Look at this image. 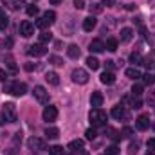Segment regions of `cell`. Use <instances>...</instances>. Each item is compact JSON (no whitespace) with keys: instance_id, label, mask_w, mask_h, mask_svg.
<instances>
[{"instance_id":"52","label":"cell","mask_w":155,"mask_h":155,"mask_svg":"<svg viewBox=\"0 0 155 155\" xmlns=\"http://www.w3.org/2000/svg\"><path fill=\"white\" fill-rule=\"evenodd\" d=\"M0 123H2V121H0Z\"/></svg>"},{"instance_id":"27","label":"cell","mask_w":155,"mask_h":155,"mask_svg":"<svg viewBox=\"0 0 155 155\" xmlns=\"http://www.w3.org/2000/svg\"><path fill=\"white\" fill-rule=\"evenodd\" d=\"M43 20H47L49 25L54 24V22H56V13H54V11H45V13H43Z\"/></svg>"},{"instance_id":"19","label":"cell","mask_w":155,"mask_h":155,"mask_svg":"<svg viewBox=\"0 0 155 155\" xmlns=\"http://www.w3.org/2000/svg\"><path fill=\"white\" fill-rule=\"evenodd\" d=\"M45 135H47V139H58L60 137V130L54 128V126H47L45 128Z\"/></svg>"},{"instance_id":"29","label":"cell","mask_w":155,"mask_h":155,"mask_svg":"<svg viewBox=\"0 0 155 155\" xmlns=\"http://www.w3.org/2000/svg\"><path fill=\"white\" fill-rule=\"evenodd\" d=\"M7 25H9V18H7L4 13H0V31H5Z\"/></svg>"},{"instance_id":"32","label":"cell","mask_w":155,"mask_h":155,"mask_svg":"<svg viewBox=\"0 0 155 155\" xmlns=\"http://www.w3.org/2000/svg\"><path fill=\"white\" fill-rule=\"evenodd\" d=\"M88 9H90V13H101V11H103V5H101V4H96V2H92V4L88 5Z\"/></svg>"},{"instance_id":"11","label":"cell","mask_w":155,"mask_h":155,"mask_svg":"<svg viewBox=\"0 0 155 155\" xmlns=\"http://www.w3.org/2000/svg\"><path fill=\"white\" fill-rule=\"evenodd\" d=\"M135 128H137V130H141V132L148 130V128H150V121H148V116L137 117V119H135Z\"/></svg>"},{"instance_id":"7","label":"cell","mask_w":155,"mask_h":155,"mask_svg":"<svg viewBox=\"0 0 155 155\" xmlns=\"http://www.w3.org/2000/svg\"><path fill=\"white\" fill-rule=\"evenodd\" d=\"M27 146H29V150H33V152H43V150H45V141L40 139V137H31V139L27 141Z\"/></svg>"},{"instance_id":"8","label":"cell","mask_w":155,"mask_h":155,"mask_svg":"<svg viewBox=\"0 0 155 155\" xmlns=\"http://www.w3.org/2000/svg\"><path fill=\"white\" fill-rule=\"evenodd\" d=\"M33 96H35V99H36L38 103H43V105L49 101V92H47L43 87H40V85H38V87H35V90H33Z\"/></svg>"},{"instance_id":"2","label":"cell","mask_w":155,"mask_h":155,"mask_svg":"<svg viewBox=\"0 0 155 155\" xmlns=\"http://www.w3.org/2000/svg\"><path fill=\"white\" fill-rule=\"evenodd\" d=\"M88 119H90V124L96 128V126H105L107 124V112H103L101 108H92L90 114H88Z\"/></svg>"},{"instance_id":"10","label":"cell","mask_w":155,"mask_h":155,"mask_svg":"<svg viewBox=\"0 0 155 155\" xmlns=\"http://www.w3.org/2000/svg\"><path fill=\"white\" fill-rule=\"evenodd\" d=\"M43 121H47V123H52V121H56V117H58V108L56 107H52V105H49V107H45L43 108Z\"/></svg>"},{"instance_id":"43","label":"cell","mask_w":155,"mask_h":155,"mask_svg":"<svg viewBox=\"0 0 155 155\" xmlns=\"http://www.w3.org/2000/svg\"><path fill=\"white\" fill-rule=\"evenodd\" d=\"M74 7H76V9H83V7H85V2H83V0H74Z\"/></svg>"},{"instance_id":"49","label":"cell","mask_w":155,"mask_h":155,"mask_svg":"<svg viewBox=\"0 0 155 155\" xmlns=\"http://www.w3.org/2000/svg\"><path fill=\"white\" fill-rule=\"evenodd\" d=\"M5 45H7V47H11V45H13V40H11V38H7V41H5Z\"/></svg>"},{"instance_id":"45","label":"cell","mask_w":155,"mask_h":155,"mask_svg":"<svg viewBox=\"0 0 155 155\" xmlns=\"http://www.w3.org/2000/svg\"><path fill=\"white\" fill-rule=\"evenodd\" d=\"M107 67H108V69H114V67H116V63H114L112 60H107Z\"/></svg>"},{"instance_id":"24","label":"cell","mask_w":155,"mask_h":155,"mask_svg":"<svg viewBox=\"0 0 155 155\" xmlns=\"http://www.w3.org/2000/svg\"><path fill=\"white\" fill-rule=\"evenodd\" d=\"M87 67L92 69V71H97V69H99V61H97V58L88 56V58H87Z\"/></svg>"},{"instance_id":"36","label":"cell","mask_w":155,"mask_h":155,"mask_svg":"<svg viewBox=\"0 0 155 155\" xmlns=\"http://www.w3.org/2000/svg\"><path fill=\"white\" fill-rule=\"evenodd\" d=\"M85 135H87V139H90V141H92V139H96V135H97V134H96V130H94V128H88V130L85 132Z\"/></svg>"},{"instance_id":"35","label":"cell","mask_w":155,"mask_h":155,"mask_svg":"<svg viewBox=\"0 0 155 155\" xmlns=\"http://www.w3.org/2000/svg\"><path fill=\"white\" fill-rule=\"evenodd\" d=\"M49 61H51L52 65H56V67L63 65V60H61V58H58V56H51V58H49Z\"/></svg>"},{"instance_id":"44","label":"cell","mask_w":155,"mask_h":155,"mask_svg":"<svg viewBox=\"0 0 155 155\" xmlns=\"http://www.w3.org/2000/svg\"><path fill=\"white\" fill-rule=\"evenodd\" d=\"M148 103L150 105H155V92H152V96H148Z\"/></svg>"},{"instance_id":"5","label":"cell","mask_w":155,"mask_h":155,"mask_svg":"<svg viewBox=\"0 0 155 155\" xmlns=\"http://www.w3.org/2000/svg\"><path fill=\"white\" fill-rule=\"evenodd\" d=\"M72 81L78 85H85L88 83V72L85 69H74L72 71Z\"/></svg>"},{"instance_id":"41","label":"cell","mask_w":155,"mask_h":155,"mask_svg":"<svg viewBox=\"0 0 155 155\" xmlns=\"http://www.w3.org/2000/svg\"><path fill=\"white\" fill-rule=\"evenodd\" d=\"M40 65H33V63H25V71H29V72H33V71H38Z\"/></svg>"},{"instance_id":"16","label":"cell","mask_w":155,"mask_h":155,"mask_svg":"<svg viewBox=\"0 0 155 155\" xmlns=\"http://www.w3.org/2000/svg\"><path fill=\"white\" fill-rule=\"evenodd\" d=\"M105 51V43L101 40H92L90 41V52H103Z\"/></svg>"},{"instance_id":"34","label":"cell","mask_w":155,"mask_h":155,"mask_svg":"<svg viewBox=\"0 0 155 155\" xmlns=\"http://www.w3.org/2000/svg\"><path fill=\"white\" fill-rule=\"evenodd\" d=\"M141 94H143V85H134V87H132V96L139 97Z\"/></svg>"},{"instance_id":"50","label":"cell","mask_w":155,"mask_h":155,"mask_svg":"<svg viewBox=\"0 0 155 155\" xmlns=\"http://www.w3.org/2000/svg\"><path fill=\"white\" fill-rule=\"evenodd\" d=\"M146 155H155V152H150V150H148V152H146Z\"/></svg>"},{"instance_id":"42","label":"cell","mask_w":155,"mask_h":155,"mask_svg":"<svg viewBox=\"0 0 155 155\" xmlns=\"http://www.w3.org/2000/svg\"><path fill=\"white\" fill-rule=\"evenodd\" d=\"M146 144H148V150H150V152H155V137L148 139V143H146Z\"/></svg>"},{"instance_id":"40","label":"cell","mask_w":155,"mask_h":155,"mask_svg":"<svg viewBox=\"0 0 155 155\" xmlns=\"http://www.w3.org/2000/svg\"><path fill=\"white\" fill-rule=\"evenodd\" d=\"M137 150H139V143H132L130 144V155H135Z\"/></svg>"},{"instance_id":"47","label":"cell","mask_w":155,"mask_h":155,"mask_svg":"<svg viewBox=\"0 0 155 155\" xmlns=\"http://www.w3.org/2000/svg\"><path fill=\"white\" fill-rule=\"evenodd\" d=\"M112 2H114V0H103V4H101V5H107V7H110V5H112Z\"/></svg>"},{"instance_id":"20","label":"cell","mask_w":155,"mask_h":155,"mask_svg":"<svg viewBox=\"0 0 155 155\" xmlns=\"http://www.w3.org/2000/svg\"><path fill=\"white\" fill-rule=\"evenodd\" d=\"M132 36H134V31H132L130 27H123V29H121V41L126 43V41L132 40Z\"/></svg>"},{"instance_id":"14","label":"cell","mask_w":155,"mask_h":155,"mask_svg":"<svg viewBox=\"0 0 155 155\" xmlns=\"http://www.w3.org/2000/svg\"><path fill=\"white\" fill-rule=\"evenodd\" d=\"M99 79H101V83H103V85H114V83H116V74H114V72H107V71H105V72L99 76Z\"/></svg>"},{"instance_id":"17","label":"cell","mask_w":155,"mask_h":155,"mask_svg":"<svg viewBox=\"0 0 155 155\" xmlns=\"http://www.w3.org/2000/svg\"><path fill=\"white\" fill-rule=\"evenodd\" d=\"M83 146H85V144H83L81 139H74V141L69 143V150H71V152H83Z\"/></svg>"},{"instance_id":"25","label":"cell","mask_w":155,"mask_h":155,"mask_svg":"<svg viewBox=\"0 0 155 155\" xmlns=\"http://www.w3.org/2000/svg\"><path fill=\"white\" fill-rule=\"evenodd\" d=\"M126 76L130 78V79H139L143 74H141V71H139V69L132 67V69H126Z\"/></svg>"},{"instance_id":"31","label":"cell","mask_w":155,"mask_h":155,"mask_svg":"<svg viewBox=\"0 0 155 155\" xmlns=\"http://www.w3.org/2000/svg\"><path fill=\"white\" fill-rule=\"evenodd\" d=\"M38 38H40V43H49V41L52 40V35H51V33H47V31H43Z\"/></svg>"},{"instance_id":"9","label":"cell","mask_w":155,"mask_h":155,"mask_svg":"<svg viewBox=\"0 0 155 155\" xmlns=\"http://www.w3.org/2000/svg\"><path fill=\"white\" fill-rule=\"evenodd\" d=\"M27 54L29 56H35V58H40V56H45L47 54V49L43 43H36V45H31L27 49Z\"/></svg>"},{"instance_id":"22","label":"cell","mask_w":155,"mask_h":155,"mask_svg":"<svg viewBox=\"0 0 155 155\" xmlns=\"http://www.w3.org/2000/svg\"><path fill=\"white\" fill-rule=\"evenodd\" d=\"M67 54H69V58L78 60V58H79V54H81V51H79V47H78V45H69V49H67Z\"/></svg>"},{"instance_id":"13","label":"cell","mask_w":155,"mask_h":155,"mask_svg":"<svg viewBox=\"0 0 155 155\" xmlns=\"http://www.w3.org/2000/svg\"><path fill=\"white\" fill-rule=\"evenodd\" d=\"M103 94L101 92H92V96H90V105L94 107V108H99L101 105H103Z\"/></svg>"},{"instance_id":"26","label":"cell","mask_w":155,"mask_h":155,"mask_svg":"<svg viewBox=\"0 0 155 155\" xmlns=\"http://www.w3.org/2000/svg\"><path fill=\"white\" fill-rule=\"evenodd\" d=\"M105 49L110 51V52H116L117 51V40L116 38H108L107 40V43H105Z\"/></svg>"},{"instance_id":"51","label":"cell","mask_w":155,"mask_h":155,"mask_svg":"<svg viewBox=\"0 0 155 155\" xmlns=\"http://www.w3.org/2000/svg\"><path fill=\"white\" fill-rule=\"evenodd\" d=\"M153 128H155V124H153Z\"/></svg>"},{"instance_id":"15","label":"cell","mask_w":155,"mask_h":155,"mask_svg":"<svg viewBox=\"0 0 155 155\" xmlns=\"http://www.w3.org/2000/svg\"><path fill=\"white\" fill-rule=\"evenodd\" d=\"M96 24H97L96 16H88V18H85V20H83V29H85L87 33H90V31L96 27Z\"/></svg>"},{"instance_id":"1","label":"cell","mask_w":155,"mask_h":155,"mask_svg":"<svg viewBox=\"0 0 155 155\" xmlns=\"http://www.w3.org/2000/svg\"><path fill=\"white\" fill-rule=\"evenodd\" d=\"M4 92L20 97V96H24V94L27 92V85H25V83H20V81H11V83H7V85L4 87Z\"/></svg>"},{"instance_id":"6","label":"cell","mask_w":155,"mask_h":155,"mask_svg":"<svg viewBox=\"0 0 155 155\" xmlns=\"http://www.w3.org/2000/svg\"><path fill=\"white\" fill-rule=\"evenodd\" d=\"M18 31H20V35H22L24 38H29V36L35 35V25H33L29 20H24V22L18 25Z\"/></svg>"},{"instance_id":"28","label":"cell","mask_w":155,"mask_h":155,"mask_svg":"<svg viewBox=\"0 0 155 155\" xmlns=\"http://www.w3.org/2000/svg\"><path fill=\"white\" fill-rule=\"evenodd\" d=\"M141 78H143V83H144V85H150V87L155 85V76L153 74L148 72V74H144V76H141Z\"/></svg>"},{"instance_id":"4","label":"cell","mask_w":155,"mask_h":155,"mask_svg":"<svg viewBox=\"0 0 155 155\" xmlns=\"http://www.w3.org/2000/svg\"><path fill=\"white\" fill-rule=\"evenodd\" d=\"M2 112H4V119L7 121V123H16V107H15V103H5L4 105V108H2Z\"/></svg>"},{"instance_id":"21","label":"cell","mask_w":155,"mask_h":155,"mask_svg":"<svg viewBox=\"0 0 155 155\" xmlns=\"http://www.w3.org/2000/svg\"><path fill=\"white\" fill-rule=\"evenodd\" d=\"M4 2V5L7 7V9H11V11H16L20 5H22V0H2Z\"/></svg>"},{"instance_id":"12","label":"cell","mask_w":155,"mask_h":155,"mask_svg":"<svg viewBox=\"0 0 155 155\" xmlns=\"http://www.w3.org/2000/svg\"><path fill=\"white\" fill-rule=\"evenodd\" d=\"M112 117L114 119H128V112L124 110L123 105H119V107H114L112 108Z\"/></svg>"},{"instance_id":"30","label":"cell","mask_w":155,"mask_h":155,"mask_svg":"<svg viewBox=\"0 0 155 155\" xmlns=\"http://www.w3.org/2000/svg\"><path fill=\"white\" fill-rule=\"evenodd\" d=\"M25 13H27L29 16H36V15L40 13V9H38V5H35V4H33V5H27Z\"/></svg>"},{"instance_id":"37","label":"cell","mask_w":155,"mask_h":155,"mask_svg":"<svg viewBox=\"0 0 155 155\" xmlns=\"http://www.w3.org/2000/svg\"><path fill=\"white\" fill-rule=\"evenodd\" d=\"M132 134H134V130H132L130 126H124V128H123V132H121V135H123V137H130Z\"/></svg>"},{"instance_id":"3","label":"cell","mask_w":155,"mask_h":155,"mask_svg":"<svg viewBox=\"0 0 155 155\" xmlns=\"http://www.w3.org/2000/svg\"><path fill=\"white\" fill-rule=\"evenodd\" d=\"M121 105H123V107H128V108H134V110H139V108L143 107L141 99L135 97V96H132V94L123 96V97H121Z\"/></svg>"},{"instance_id":"38","label":"cell","mask_w":155,"mask_h":155,"mask_svg":"<svg viewBox=\"0 0 155 155\" xmlns=\"http://www.w3.org/2000/svg\"><path fill=\"white\" fill-rule=\"evenodd\" d=\"M36 27H40V29H45V27H49V24H47V20L40 18V20H36Z\"/></svg>"},{"instance_id":"33","label":"cell","mask_w":155,"mask_h":155,"mask_svg":"<svg viewBox=\"0 0 155 155\" xmlns=\"http://www.w3.org/2000/svg\"><path fill=\"white\" fill-rule=\"evenodd\" d=\"M49 153L51 155H63L65 152H63L61 146H51V148H49Z\"/></svg>"},{"instance_id":"46","label":"cell","mask_w":155,"mask_h":155,"mask_svg":"<svg viewBox=\"0 0 155 155\" xmlns=\"http://www.w3.org/2000/svg\"><path fill=\"white\" fill-rule=\"evenodd\" d=\"M5 78H7V74H5V71H2V69H0V81H4Z\"/></svg>"},{"instance_id":"39","label":"cell","mask_w":155,"mask_h":155,"mask_svg":"<svg viewBox=\"0 0 155 155\" xmlns=\"http://www.w3.org/2000/svg\"><path fill=\"white\" fill-rule=\"evenodd\" d=\"M117 153H119V148H117L116 144L110 146V148H107V155H117Z\"/></svg>"},{"instance_id":"48","label":"cell","mask_w":155,"mask_h":155,"mask_svg":"<svg viewBox=\"0 0 155 155\" xmlns=\"http://www.w3.org/2000/svg\"><path fill=\"white\" fill-rule=\"evenodd\" d=\"M61 2H63V0H51L52 5H58V4H61Z\"/></svg>"},{"instance_id":"23","label":"cell","mask_w":155,"mask_h":155,"mask_svg":"<svg viewBox=\"0 0 155 155\" xmlns=\"http://www.w3.org/2000/svg\"><path fill=\"white\" fill-rule=\"evenodd\" d=\"M143 56H141V52H132L130 54V63H134V65H143Z\"/></svg>"},{"instance_id":"18","label":"cell","mask_w":155,"mask_h":155,"mask_svg":"<svg viewBox=\"0 0 155 155\" xmlns=\"http://www.w3.org/2000/svg\"><path fill=\"white\" fill-rule=\"evenodd\" d=\"M45 81H47L49 85H54V87H56V85H60V76H58L56 72H47V74H45Z\"/></svg>"}]
</instances>
